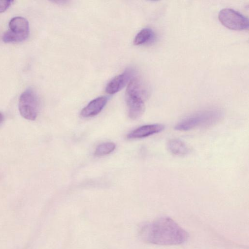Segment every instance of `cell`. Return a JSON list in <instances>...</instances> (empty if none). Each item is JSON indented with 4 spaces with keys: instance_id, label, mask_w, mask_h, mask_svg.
<instances>
[{
    "instance_id": "1",
    "label": "cell",
    "mask_w": 249,
    "mask_h": 249,
    "mask_svg": "<svg viewBox=\"0 0 249 249\" xmlns=\"http://www.w3.org/2000/svg\"><path fill=\"white\" fill-rule=\"evenodd\" d=\"M140 235L146 242L159 245H177L188 239L187 232L172 219L162 217L144 225Z\"/></svg>"
},
{
    "instance_id": "2",
    "label": "cell",
    "mask_w": 249,
    "mask_h": 249,
    "mask_svg": "<svg viewBox=\"0 0 249 249\" xmlns=\"http://www.w3.org/2000/svg\"><path fill=\"white\" fill-rule=\"evenodd\" d=\"M222 112L218 109H209L191 115L181 121L175 126L179 131H187L197 127H207L218 123Z\"/></svg>"
},
{
    "instance_id": "3",
    "label": "cell",
    "mask_w": 249,
    "mask_h": 249,
    "mask_svg": "<svg viewBox=\"0 0 249 249\" xmlns=\"http://www.w3.org/2000/svg\"><path fill=\"white\" fill-rule=\"evenodd\" d=\"M9 29L2 36L6 43L21 42L26 39L29 34V24L23 17H15L9 23Z\"/></svg>"
},
{
    "instance_id": "4",
    "label": "cell",
    "mask_w": 249,
    "mask_h": 249,
    "mask_svg": "<svg viewBox=\"0 0 249 249\" xmlns=\"http://www.w3.org/2000/svg\"><path fill=\"white\" fill-rule=\"evenodd\" d=\"M39 100L37 95L32 89H28L20 95L18 109L20 115L25 119L35 120L39 111Z\"/></svg>"
},
{
    "instance_id": "5",
    "label": "cell",
    "mask_w": 249,
    "mask_h": 249,
    "mask_svg": "<svg viewBox=\"0 0 249 249\" xmlns=\"http://www.w3.org/2000/svg\"><path fill=\"white\" fill-rule=\"evenodd\" d=\"M220 22L226 27L233 30H244L249 28L248 18L231 8H224L218 14Z\"/></svg>"
},
{
    "instance_id": "6",
    "label": "cell",
    "mask_w": 249,
    "mask_h": 249,
    "mask_svg": "<svg viewBox=\"0 0 249 249\" xmlns=\"http://www.w3.org/2000/svg\"><path fill=\"white\" fill-rule=\"evenodd\" d=\"M125 100L129 118L134 120L140 118L145 110V100L137 94L128 91H125Z\"/></svg>"
},
{
    "instance_id": "7",
    "label": "cell",
    "mask_w": 249,
    "mask_h": 249,
    "mask_svg": "<svg viewBox=\"0 0 249 249\" xmlns=\"http://www.w3.org/2000/svg\"><path fill=\"white\" fill-rule=\"evenodd\" d=\"M134 74L133 70L127 69L123 73L115 76L109 81L106 86V92L109 94L117 93L129 82Z\"/></svg>"
},
{
    "instance_id": "8",
    "label": "cell",
    "mask_w": 249,
    "mask_h": 249,
    "mask_svg": "<svg viewBox=\"0 0 249 249\" xmlns=\"http://www.w3.org/2000/svg\"><path fill=\"white\" fill-rule=\"evenodd\" d=\"M164 126L162 124H155L141 126L128 134V139L145 138L162 131Z\"/></svg>"
},
{
    "instance_id": "9",
    "label": "cell",
    "mask_w": 249,
    "mask_h": 249,
    "mask_svg": "<svg viewBox=\"0 0 249 249\" xmlns=\"http://www.w3.org/2000/svg\"><path fill=\"white\" fill-rule=\"evenodd\" d=\"M107 101L105 96L97 97L90 101L81 111V115L84 118L94 116L99 113Z\"/></svg>"
},
{
    "instance_id": "10",
    "label": "cell",
    "mask_w": 249,
    "mask_h": 249,
    "mask_svg": "<svg viewBox=\"0 0 249 249\" xmlns=\"http://www.w3.org/2000/svg\"><path fill=\"white\" fill-rule=\"evenodd\" d=\"M167 147L171 153L177 156L186 155L190 151L186 143L178 139L170 140L167 142Z\"/></svg>"
},
{
    "instance_id": "11",
    "label": "cell",
    "mask_w": 249,
    "mask_h": 249,
    "mask_svg": "<svg viewBox=\"0 0 249 249\" xmlns=\"http://www.w3.org/2000/svg\"><path fill=\"white\" fill-rule=\"evenodd\" d=\"M154 31L149 28L141 30L136 36L134 39V44L141 45L151 43L155 39Z\"/></svg>"
},
{
    "instance_id": "12",
    "label": "cell",
    "mask_w": 249,
    "mask_h": 249,
    "mask_svg": "<svg viewBox=\"0 0 249 249\" xmlns=\"http://www.w3.org/2000/svg\"><path fill=\"white\" fill-rule=\"evenodd\" d=\"M115 144L111 142H106L99 145L96 148L94 155L97 157L103 156L111 153L115 149Z\"/></svg>"
},
{
    "instance_id": "13",
    "label": "cell",
    "mask_w": 249,
    "mask_h": 249,
    "mask_svg": "<svg viewBox=\"0 0 249 249\" xmlns=\"http://www.w3.org/2000/svg\"><path fill=\"white\" fill-rule=\"evenodd\" d=\"M13 2V0H0V13L5 12Z\"/></svg>"
},
{
    "instance_id": "14",
    "label": "cell",
    "mask_w": 249,
    "mask_h": 249,
    "mask_svg": "<svg viewBox=\"0 0 249 249\" xmlns=\"http://www.w3.org/2000/svg\"><path fill=\"white\" fill-rule=\"evenodd\" d=\"M3 119V115L0 112V124L2 122Z\"/></svg>"
}]
</instances>
